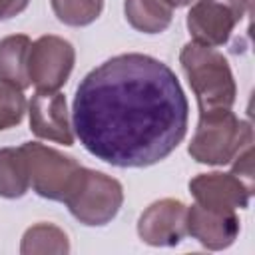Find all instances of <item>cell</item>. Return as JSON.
I'll return each mask as SVG.
<instances>
[{"label": "cell", "instance_id": "7c38bea8", "mask_svg": "<svg viewBox=\"0 0 255 255\" xmlns=\"http://www.w3.org/2000/svg\"><path fill=\"white\" fill-rule=\"evenodd\" d=\"M30 38L26 34H14L0 40V80H6L22 90L30 84L28 78V52Z\"/></svg>", "mask_w": 255, "mask_h": 255}, {"label": "cell", "instance_id": "277c9868", "mask_svg": "<svg viewBox=\"0 0 255 255\" xmlns=\"http://www.w3.org/2000/svg\"><path fill=\"white\" fill-rule=\"evenodd\" d=\"M20 149L26 157L30 185L40 197L66 203V199L80 187L86 167L74 157L38 141H26Z\"/></svg>", "mask_w": 255, "mask_h": 255}, {"label": "cell", "instance_id": "52a82bcc", "mask_svg": "<svg viewBox=\"0 0 255 255\" xmlns=\"http://www.w3.org/2000/svg\"><path fill=\"white\" fill-rule=\"evenodd\" d=\"M76 62L74 46L60 36H40L30 44L28 78L40 92H58L70 78Z\"/></svg>", "mask_w": 255, "mask_h": 255}, {"label": "cell", "instance_id": "3957f363", "mask_svg": "<svg viewBox=\"0 0 255 255\" xmlns=\"http://www.w3.org/2000/svg\"><path fill=\"white\" fill-rule=\"evenodd\" d=\"M247 145H253L251 124L239 120L231 110L199 114L195 133L189 141V155L197 163H231Z\"/></svg>", "mask_w": 255, "mask_h": 255}, {"label": "cell", "instance_id": "ba28073f", "mask_svg": "<svg viewBox=\"0 0 255 255\" xmlns=\"http://www.w3.org/2000/svg\"><path fill=\"white\" fill-rule=\"evenodd\" d=\"M189 191L195 197L197 205L211 211H219V213L245 209L253 195V187H249L233 171L231 173H221V171L199 173L189 181Z\"/></svg>", "mask_w": 255, "mask_h": 255}, {"label": "cell", "instance_id": "8992f818", "mask_svg": "<svg viewBox=\"0 0 255 255\" xmlns=\"http://www.w3.org/2000/svg\"><path fill=\"white\" fill-rule=\"evenodd\" d=\"M247 10L249 0H197L187 12V30L197 44L223 46Z\"/></svg>", "mask_w": 255, "mask_h": 255}, {"label": "cell", "instance_id": "e0dca14e", "mask_svg": "<svg viewBox=\"0 0 255 255\" xmlns=\"http://www.w3.org/2000/svg\"><path fill=\"white\" fill-rule=\"evenodd\" d=\"M26 112V98L22 88L0 80V129L18 126Z\"/></svg>", "mask_w": 255, "mask_h": 255}, {"label": "cell", "instance_id": "5bb4252c", "mask_svg": "<svg viewBox=\"0 0 255 255\" xmlns=\"http://www.w3.org/2000/svg\"><path fill=\"white\" fill-rule=\"evenodd\" d=\"M30 187L26 157L20 147L0 149V197L18 199Z\"/></svg>", "mask_w": 255, "mask_h": 255}, {"label": "cell", "instance_id": "8fae6325", "mask_svg": "<svg viewBox=\"0 0 255 255\" xmlns=\"http://www.w3.org/2000/svg\"><path fill=\"white\" fill-rule=\"evenodd\" d=\"M185 227H187V235L197 239L205 249L221 251V249H227L237 239L239 217L235 215V211L219 213L195 203L187 207Z\"/></svg>", "mask_w": 255, "mask_h": 255}, {"label": "cell", "instance_id": "d6986e66", "mask_svg": "<svg viewBox=\"0 0 255 255\" xmlns=\"http://www.w3.org/2000/svg\"><path fill=\"white\" fill-rule=\"evenodd\" d=\"M30 0H0V20H10L28 8Z\"/></svg>", "mask_w": 255, "mask_h": 255}, {"label": "cell", "instance_id": "ffe728a7", "mask_svg": "<svg viewBox=\"0 0 255 255\" xmlns=\"http://www.w3.org/2000/svg\"><path fill=\"white\" fill-rule=\"evenodd\" d=\"M171 8H181V6H187V4H191V0H165Z\"/></svg>", "mask_w": 255, "mask_h": 255}, {"label": "cell", "instance_id": "7a4b0ae2", "mask_svg": "<svg viewBox=\"0 0 255 255\" xmlns=\"http://www.w3.org/2000/svg\"><path fill=\"white\" fill-rule=\"evenodd\" d=\"M179 64L197 98L199 114L231 110L237 88L227 58L211 46L189 42L179 52Z\"/></svg>", "mask_w": 255, "mask_h": 255}, {"label": "cell", "instance_id": "6da1fadb", "mask_svg": "<svg viewBox=\"0 0 255 255\" xmlns=\"http://www.w3.org/2000/svg\"><path fill=\"white\" fill-rule=\"evenodd\" d=\"M187 116L171 68L131 52L84 76L74 96L72 128L94 157L116 167H147L183 141Z\"/></svg>", "mask_w": 255, "mask_h": 255}, {"label": "cell", "instance_id": "4fadbf2b", "mask_svg": "<svg viewBox=\"0 0 255 255\" xmlns=\"http://www.w3.org/2000/svg\"><path fill=\"white\" fill-rule=\"evenodd\" d=\"M124 14L133 30L143 34H159L171 24L173 8L165 0H126Z\"/></svg>", "mask_w": 255, "mask_h": 255}, {"label": "cell", "instance_id": "2e32d148", "mask_svg": "<svg viewBox=\"0 0 255 255\" xmlns=\"http://www.w3.org/2000/svg\"><path fill=\"white\" fill-rule=\"evenodd\" d=\"M56 18L68 26H88L104 10V0H50Z\"/></svg>", "mask_w": 255, "mask_h": 255}, {"label": "cell", "instance_id": "9a60e30c", "mask_svg": "<svg viewBox=\"0 0 255 255\" xmlns=\"http://www.w3.org/2000/svg\"><path fill=\"white\" fill-rule=\"evenodd\" d=\"M70 251V241L68 235L52 225V223H38L26 229L20 245L22 255H32V253H56L64 255Z\"/></svg>", "mask_w": 255, "mask_h": 255}, {"label": "cell", "instance_id": "ac0fdd59", "mask_svg": "<svg viewBox=\"0 0 255 255\" xmlns=\"http://www.w3.org/2000/svg\"><path fill=\"white\" fill-rule=\"evenodd\" d=\"M233 173L241 177L249 187H253V145H247L233 163Z\"/></svg>", "mask_w": 255, "mask_h": 255}, {"label": "cell", "instance_id": "5b68a950", "mask_svg": "<svg viewBox=\"0 0 255 255\" xmlns=\"http://www.w3.org/2000/svg\"><path fill=\"white\" fill-rule=\"evenodd\" d=\"M124 203V187L118 179L86 167L80 187L66 199L70 213L88 227L110 223Z\"/></svg>", "mask_w": 255, "mask_h": 255}, {"label": "cell", "instance_id": "9c48e42d", "mask_svg": "<svg viewBox=\"0 0 255 255\" xmlns=\"http://www.w3.org/2000/svg\"><path fill=\"white\" fill-rule=\"evenodd\" d=\"M187 205L179 199L165 197L153 201L137 219V235L153 247H173L187 235Z\"/></svg>", "mask_w": 255, "mask_h": 255}, {"label": "cell", "instance_id": "30bf717a", "mask_svg": "<svg viewBox=\"0 0 255 255\" xmlns=\"http://www.w3.org/2000/svg\"><path fill=\"white\" fill-rule=\"evenodd\" d=\"M28 116H30V129L36 137L56 141L62 145L74 143V131L70 126L64 94L36 90V94L28 104Z\"/></svg>", "mask_w": 255, "mask_h": 255}]
</instances>
